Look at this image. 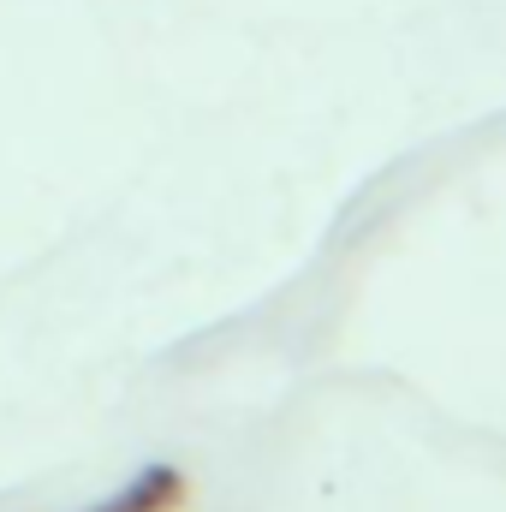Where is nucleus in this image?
Instances as JSON below:
<instances>
[{
  "label": "nucleus",
  "instance_id": "nucleus-2",
  "mask_svg": "<svg viewBox=\"0 0 506 512\" xmlns=\"http://www.w3.org/2000/svg\"><path fill=\"white\" fill-rule=\"evenodd\" d=\"M96 512H126V507H114V501H102V507H96Z\"/></svg>",
  "mask_w": 506,
  "mask_h": 512
},
{
  "label": "nucleus",
  "instance_id": "nucleus-1",
  "mask_svg": "<svg viewBox=\"0 0 506 512\" xmlns=\"http://www.w3.org/2000/svg\"><path fill=\"white\" fill-rule=\"evenodd\" d=\"M114 507H126V512H185L191 507V477H185L179 465L155 459V465H143L126 489L114 495Z\"/></svg>",
  "mask_w": 506,
  "mask_h": 512
}]
</instances>
